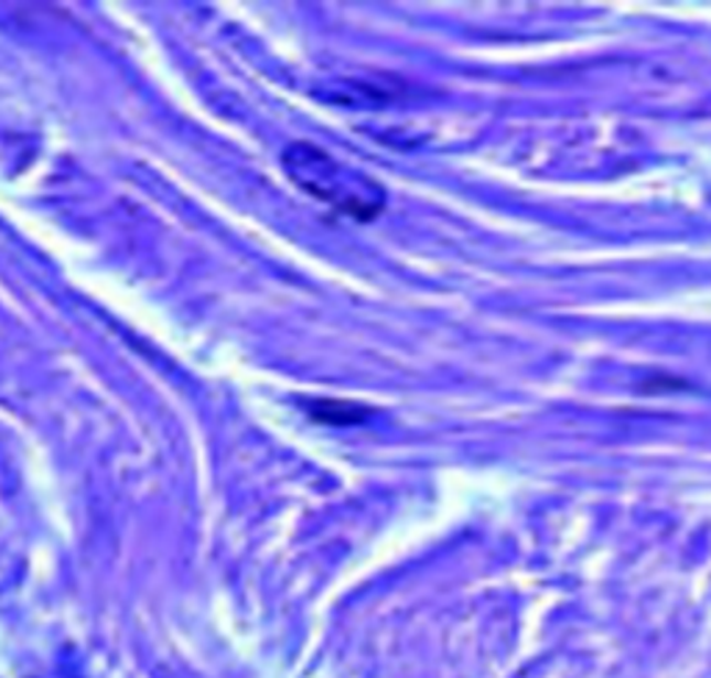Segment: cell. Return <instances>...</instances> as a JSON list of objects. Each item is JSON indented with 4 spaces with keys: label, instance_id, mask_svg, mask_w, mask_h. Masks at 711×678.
<instances>
[{
    "label": "cell",
    "instance_id": "cell-1",
    "mask_svg": "<svg viewBox=\"0 0 711 678\" xmlns=\"http://www.w3.org/2000/svg\"><path fill=\"white\" fill-rule=\"evenodd\" d=\"M283 170L298 190L356 223H370L387 209V192L378 181L342 168L328 151L312 142H292L281 157Z\"/></svg>",
    "mask_w": 711,
    "mask_h": 678
},
{
    "label": "cell",
    "instance_id": "cell-2",
    "mask_svg": "<svg viewBox=\"0 0 711 678\" xmlns=\"http://www.w3.org/2000/svg\"><path fill=\"white\" fill-rule=\"evenodd\" d=\"M303 406H306L309 418H312L314 423L336 426V429H342V426L365 423L367 415H370L367 406L356 403V400H342V398H309L303 400Z\"/></svg>",
    "mask_w": 711,
    "mask_h": 678
}]
</instances>
